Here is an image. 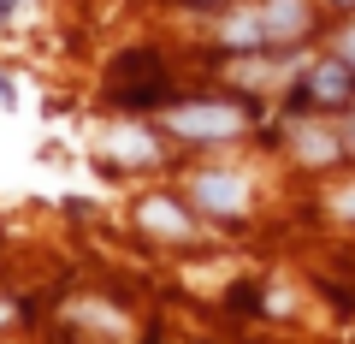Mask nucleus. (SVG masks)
<instances>
[{
	"instance_id": "obj_2",
	"label": "nucleus",
	"mask_w": 355,
	"mask_h": 344,
	"mask_svg": "<svg viewBox=\"0 0 355 344\" xmlns=\"http://www.w3.org/2000/svg\"><path fill=\"white\" fill-rule=\"evenodd\" d=\"M272 30H302V6H296V0H272Z\"/></svg>"
},
{
	"instance_id": "obj_1",
	"label": "nucleus",
	"mask_w": 355,
	"mask_h": 344,
	"mask_svg": "<svg viewBox=\"0 0 355 344\" xmlns=\"http://www.w3.org/2000/svg\"><path fill=\"white\" fill-rule=\"evenodd\" d=\"M343 90H349V72H343V65H320V72H314V95H326V101H338Z\"/></svg>"
},
{
	"instance_id": "obj_3",
	"label": "nucleus",
	"mask_w": 355,
	"mask_h": 344,
	"mask_svg": "<svg viewBox=\"0 0 355 344\" xmlns=\"http://www.w3.org/2000/svg\"><path fill=\"white\" fill-rule=\"evenodd\" d=\"M349 54H355V42H349Z\"/></svg>"
}]
</instances>
